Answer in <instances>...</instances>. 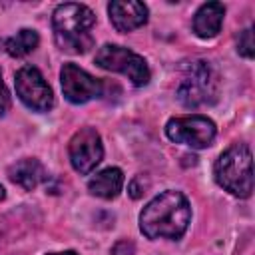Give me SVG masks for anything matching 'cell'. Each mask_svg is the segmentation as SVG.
<instances>
[{"label": "cell", "mask_w": 255, "mask_h": 255, "mask_svg": "<svg viewBox=\"0 0 255 255\" xmlns=\"http://www.w3.org/2000/svg\"><path fill=\"white\" fill-rule=\"evenodd\" d=\"M191 219V207L181 191L167 189L155 195L139 215V229L147 239H179Z\"/></svg>", "instance_id": "6da1fadb"}, {"label": "cell", "mask_w": 255, "mask_h": 255, "mask_svg": "<svg viewBox=\"0 0 255 255\" xmlns=\"http://www.w3.org/2000/svg\"><path fill=\"white\" fill-rule=\"evenodd\" d=\"M94 24L96 16L84 4H60L52 14L56 44L70 54H84L94 46V38L90 34Z\"/></svg>", "instance_id": "7a4b0ae2"}, {"label": "cell", "mask_w": 255, "mask_h": 255, "mask_svg": "<svg viewBox=\"0 0 255 255\" xmlns=\"http://www.w3.org/2000/svg\"><path fill=\"white\" fill-rule=\"evenodd\" d=\"M215 181L237 197H249L253 191V159L245 143L227 147L213 165Z\"/></svg>", "instance_id": "3957f363"}, {"label": "cell", "mask_w": 255, "mask_h": 255, "mask_svg": "<svg viewBox=\"0 0 255 255\" xmlns=\"http://www.w3.org/2000/svg\"><path fill=\"white\" fill-rule=\"evenodd\" d=\"M217 96V74L205 60H195L185 66L183 78L177 86V100L185 108H199L213 102Z\"/></svg>", "instance_id": "277c9868"}, {"label": "cell", "mask_w": 255, "mask_h": 255, "mask_svg": "<svg viewBox=\"0 0 255 255\" xmlns=\"http://www.w3.org/2000/svg\"><path fill=\"white\" fill-rule=\"evenodd\" d=\"M94 62H96V66H100L104 70H112V72H120V74L128 76L133 86H145L149 82V68H147L145 60L139 54H135L124 46L104 44L98 50Z\"/></svg>", "instance_id": "5b68a950"}, {"label": "cell", "mask_w": 255, "mask_h": 255, "mask_svg": "<svg viewBox=\"0 0 255 255\" xmlns=\"http://www.w3.org/2000/svg\"><path fill=\"white\" fill-rule=\"evenodd\" d=\"M165 133L175 143H185L193 149L209 147L215 139V124L199 114L183 116V118H171L165 124Z\"/></svg>", "instance_id": "8992f818"}, {"label": "cell", "mask_w": 255, "mask_h": 255, "mask_svg": "<svg viewBox=\"0 0 255 255\" xmlns=\"http://www.w3.org/2000/svg\"><path fill=\"white\" fill-rule=\"evenodd\" d=\"M16 94L18 98L36 112H48L54 106V94L44 76L34 66H22L16 72Z\"/></svg>", "instance_id": "52a82bcc"}, {"label": "cell", "mask_w": 255, "mask_h": 255, "mask_svg": "<svg viewBox=\"0 0 255 255\" xmlns=\"http://www.w3.org/2000/svg\"><path fill=\"white\" fill-rule=\"evenodd\" d=\"M60 82L66 100L72 104H86L104 94V82L76 64H64L60 72Z\"/></svg>", "instance_id": "ba28073f"}, {"label": "cell", "mask_w": 255, "mask_h": 255, "mask_svg": "<svg viewBox=\"0 0 255 255\" xmlns=\"http://www.w3.org/2000/svg\"><path fill=\"white\" fill-rule=\"evenodd\" d=\"M68 153L78 173H90L104 157V145H102L100 133L94 128L78 129L70 139Z\"/></svg>", "instance_id": "9c48e42d"}, {"label": "cell", "mask_w": 255, "mask_h": 255, "mask_svg": "<svg viewBox=\"0 0 255 255\" xmlns=\"http://www.w3.org/2000/svg\"><path fill=\"white\" fill-rule=\"evenodd\" d=\"M110 20L118 32H131L147 22V6L143 2L114 0L108 4Z\"/></svg>", "instance_id": "30bf717a"}, {"label": "cell", "mask_w": 255, "mask_h": 255, "mask_svg": "<svg viewBox=\"0 0 255 255\" xmlns=\"http://www.w3.org/2000/svg\"><path fill=\"white\" fill-rule=\"evenodd\" d=\"M223 16H225V6L221 2H207L199 6V10L193 16V32L205 40L217 36L223 24Z\"/></svg>", "instance_id": "8fae6325"}, {"label": "cell", "mask_w": 255, "mask_h": 255, "mask_svg": "<svg viewBox=\"0 0 255 255\" xmlns=\"http://www.w3.org/2000/svg\"><path fill=\"white\" fill-rule=\"evenodd\" d=\"M8 175L14 183H18L20 187L32 191L34 187H38L44 179H46V171L42 167V163L34 157H24L20 161H16L14 165H10Z\"/></svg>", "instance_id": "7c38bea8"}, {"label": "cell", "mask_w": 255, "mask_h": 255, "mask_svg": "<svg viewBox=\"0 0 255 255\" xmlns=\"http://www.w3.org/2000/svg\"><path fill=\"white\" fill-rule=\"evenodd\" d=\"M122 187H124V173L118 167H106V169H102L88 183L90 193H94L98 197H104V199L116 197L122 191Z\"/></svg>", "instance_id": "4fadbf2b"}, {"label": "cell", "mask_w": 255, "mask_h": 255, "mask_svg": "<svg viewBox=\"0 0 255 255\" xmlns=\"http://www.w3.org/2000/svg\"><path fill=\"white\" fill-rule=\"evenodd\" d=\"M38 44H40V36L36 30H30V28H22L14 36L0 38V50H4L6 54H10L14 58H22V56L30 54L32 50H36Z\"/></svg>", "instance_id": "5bb4252c"}, {"label": "cell", "mask_w": 255, "mask_h": 255, "mask_svg": "<svg viewBox=\"0 0 255 255\" xmlns=\"http://www.w3.org/2000/svg\"><path fill=\"white\" fill-rule=\"evenodd\" d=\"M237 52L245 58H253V32L251 28H245L237 36Z\"/></svg>", "instance_id": "9a60e30c"}, {"label": "cell", "mask_w": 255, "mask_h": 255, "mask_svg": "<svg viewBox=\"0 0 255 255\" xmlns=\"http://www.w3.org/2000/svg\"><path fill=\"white\" fill-rule=\"evenodd\" d=\"M112 255H135L133 243H131V241H126V239L118 241V243L114 245V249H112Z\"/></svg>", "instance_id": "2e32d148"}, {"label": "cell", "mask_w": 255, "mask_h": 255, "mask_svg": "<svg viewBox=\"0 0 255 255\" xmlns=\"http://www.w3.org/2000/svg\"><path fill=\"white\" fill-rule=\"evenodd\" d=\"M10 108V94L4 86V80H2V74H0V116H4Z\"/></svg>", "instance_id": "e0dca14e"}, {"label": "cell", "mask_w": 255, "mask_h": 255, "mask_svg": "<svg viewBox=\"0 0 255 255\" xmlns=\"http://www.w3.org/2000/svg\"><path fill=\"white\" fill-rule=\"evenodd\" d=\"M48 255H78L74 251H64V253H48Z\"/></svg>", "instance_id": "ac0fdd59"}, {"label": "cell", "mask_w": 255, "mask_h": 255, "mask_svg": "<svg viewBox=\"0 0 255 255\" xmlns=\"http://www.w3.org/2000/svg\"><path fill=\"white\" fill-rule=\"evenodd\" d=\"M4 197H6V191H4V187L0 185V199H4Z\"/></svg>", "instance_id": "d6986e66"}]
</instances>
